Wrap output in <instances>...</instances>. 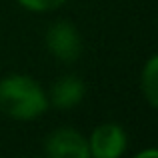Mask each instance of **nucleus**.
<instances>
[{"instance_id": "nucleus-1", "label": "nucleus", "mask_w": 158, "mask_h": 158, "mask_svg": "<svg viewBox=\"0 0 158 158\" xmlns=\"http://www.w3.org/2000/svg\"><path fill=\"white\" fill-rule=\"evenodd\" d=\"M48 94L28 74H8L0 80V112L12 120H36L48 110Z\"/></svg>"}, {"instance_id": "nucleus-2", "label": "nucleus", "mask_w": 158, "mask_h": 158, "mask_svg": "<svg viewBox=\"0 0 158 158\" xmlns=\"http://www.w3.org/2000/svg\"><path fill=\"white\" fill-rule=\"evenodd\" d=\"M44 44H46L48 52L58 62H64V64L76 62L82 52L80 32L68 20H56L54 24H50L44 36Z\"/></svg>"}, {"instance_id": "nucleus-3", "label": "nucleus", "mask_w": 158, "mask_h": 158, "mask_svg": "<svg viewBox=\"0 0 158 158\" xmlns=\"http://www.w3.org/2000/svg\"><path fill=\"white\" fill-rule=\"evenodd\" d=\"M86 140L90 156L94 158H120L128 146V134L118 122L98 124Z\"/></svg>"}, {"instance_id": "nucleus-4", "label": "nucleus", "mask_w": 158, "mask_h": 158, "mask_svg": "<svg viewBox=\"0 0 158 158\" xmlns=\"http://www.w3.org/2000/svg\"><path fill=\"white\" fill-rule=\"evenodd\" d=\"M44 152L50 158H90L88 140L74 128H56L44 140Z\"/></svg>"}, {"instance_id": "nucleus-5", "label": "nucleus", "mask_w": 158, "mask_h": 158, "mask_svg": "<svg viewBox=\"0 0 158 158\" xmlns=\"http://www.w3.org/2000/svg\"><path fill=\"white\" fill-rule=\"evenodd\" d=\"M84 94H86L84 82L74 74H68V76H62L54 82L52 90L48 92V102L54 108L70 110L84 100Z\"/></svg>"}, {"instance_id": "nucleus-6", "label": "nucleus", "mask_w": 158, "mask_h": 158, "mask_svg": "<svg viewBox=\"0 0 158 158\" xmlns=\"http://www.w3.org/2000/svg\"><path fill=\"white\" fill-rule=\"evenodd\" d=\"M140 90L148 104L158 110V54L144 62V68L140 72Z\"/></svg>"}, {"instance_id": "nucleus-7", "label": "nucleus", "mask_w": 158, "mask_h": 158, "mask_svg": "<svg viewBox=\"0 0 158 158\" xmlns=\"http://www.w3.org/2000/svg\"><path fill=\"white\" fill-rule=\"evenodd\" d=\"M66 2L68 0H18L20 6L30 12H52Z\"/></svg>"}, {"instance_id": "nucleus-8", "label": "nucleus", "mask_w": 158, "mask_h": 158, "mask_svg": "<svg viewBox=\"0 0 158 158\" xmlns=\"http://www.w3.org/2000/svg\"><path fill=\"white\" fill-rule=\"evenodd\" d=\"M136 158H158V148H146V150H140Z\"/></svg>"}]
</instances>
